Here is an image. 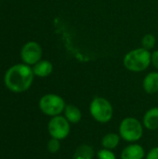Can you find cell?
<instances>
[{
	"mask_svg": "<svg viewBox=\"0 0 158 159\" xmlns=\"http://www.w3.org/2000/svg\"><path fill=\"white\" fill-rule=\"evenodd\" d=\"M34 74L33 68L25 63L11 66L6 73L4 81L7 88L16 93L26 91L33 84Z\"/></svg>",
	"mask_w": 158,
	"mask_h": 159,
	"instance_id": "cell-1",
	"label": "cell"
},
{
	"mask_svg": "<svg viewBox=\"0 0 158 159\" xmlns=\"http://www.w3.org/2000/svg\"><path fill=\"white\" fill-rule=\"evenodd\" d=\"M151 56L152 54L150 51L143 48H135L126 54L123 63L129 71L140 73L149 67L150 63L152 62Z\"/></svg>",
	"mask_w": 158,
	"mask_h": 159,
	"instance_id": "cell-2",
	"label": "cell"
},
{
	"mask_svg": "<svg viewBox=\"0 0 158 159\" xmlns=\"http://www.w3.org/2000/svg\"><path fill=\"white\" fill-rule=\"evenodd\" d=\"M91 116L99 123H108L113 118L114 108L111 102L102 97H95L89 104Z\"/></svg>",
	"mask_w": 158,
	"mask_h": 159,
	"instance_id": "cell-3",
	"label": "cell"
},
{
	"mask_svg": "<svg viewBox=\"0 0 158 159\" xmlns=\"http://www.w3.org/2000/svg\"><path fill=\"white\" fill-rule=\"evenodd\" d=\"M119 135L126 142H138L143 135L142 124L135 117H126L119 125Z\"/></svg>",
	"mask_w": 158,
	"mask_h": 159,
	"instance_id": "cell-4",
	"label": "cell"
},
{
	"mask_svg": "<svg viewBox=\"0 0 158 159\" xmlns=\"http://www.w3.org/2000/svg\"><path fill=\"white\" fill-rule=\"evenodd\" d=\"M65 106L64 100L57 94H46L39 101L40 110L49 116H60L64 111Z\"/></svg>",
	"mask_w": 158,
	"mask_h": 159,
	"instance_id": "cell-5",
	"label": "cell"
},
{
	"mask_svg": "<svg viewBox=\"0 0 158 159\" xmlns=\"http://www.w3.org/2000/svg\"><path fill=\"white\" fill-rule=\"evenodd\" d=\"M47 129L51 138H55L61 141L67 138V136L69 135L70 122L65 118V116H52V118L48 122Z\"/></svg>",
	"mask_w": 158,
	"mask_h": 159,
	"instance_id": "cell-6",
	"label": "cell"
},
{
	"mask_svg": "<svg viewBox=\"0 0 158 159\" xmlns=\"http://www.w3.org/2000/svg\"><path fill=\"white\" fill-rule=\"evenodd\" d=\"M43 55V50L41 46L34 42H27L20 50V58L23 63L27 65H34L39 61H41Z\"/></svg>",
	"mask_w": 158,
	"mask_h": 159,
	"instance_id": "cell-7",
	"label": "cell"
},
{
	"mask_svg": "<svg viewBox=\"0 0 158 159\" xmlns=\"http://www.w3.org/2000/svg\"><path fill=\"white\" fill-rule=\"evenodd\" d=\"M145 151L142 145L132 143L125 147L121 153V159H143Z\"/></svg>",
	"mask_w": 158,
	"mask_h": 159,
	"instance_id": "cell-8",
	"label": "cell"
},
{
	"mask_svg": "<svg viewBox=\"0 0 158 159\" xmlns=\"http://www.w3.org/2000/svg\"><path fill=\"white\" fill-rule=\"evenodd\" d=\"M142 125L149 130L158 129V107L149 109L143 116Z\"/></svg>",
	"mask_w": 158,
	"mask_h": 159,
	"instance_id": "cell-9",
	"label": "cell"
},
{
	"mask_svg": "<svg viewBox=\"0 0 158 159\" xmlns=\"http://www.w3.org/2000/svg\"><path fill=\"white\" fill-rule=\"evenodd\" d=\"M143 89L148 94L158 93V73L151 72L143 79L142 82Z\"/></svg>",
	"mask_w": 158,
	"mask_h": 159,
	"instance_id": "cell-10",
	"label": "cell"
},
{
	"mask_svg": "<svg viewBox=\"0 0 158 159\" xmlns=\"http://www.w3.org/2000/svg\"><path fill=\"white\" fill-rule=\"evenodd\" d=\"M34 75L38 77H47L53 71V65L50 61L46 60H41L35 63L33 67Z\"/></svg>",
	"mask_w": 158,
	"mask_h": 159,
	"instance_id": "cell-11",
	"label": "cell"
},
{
	"mask_svg": "<svg viewBox=\"0 0 158 159\" xmlns=\"http://www.w3.org/2000/svg\"><path fill=\"white\" fill-rule=\"evenodd\" d=\"M63 112L65 118L72 124H77L82 119V113L80 109L74 104H67Z\"/></svg>",
	"mask_w": 158,
	"mask_h": 159,
	"instance_id": "cell-12",
	"label": "cell"
},
{
	"mask_svg": "<svg viewBox=\"0 0 158 159\" xmlns=\"http://www.w3.org/2000/svg\"><path fill=\"white\" fill-rule=\"evenodd\" d=\"M94 156L95 152L91 146L88 144H81L75 149L73 155V159H93Z\"/></svg>",
	"mask_w": 158,
	"mask_h": 159,
	"instance_id": "cell-13",
	"label": "cell"
},
{
	"mask_svg": "<svg viewBox=\"0 0 158 159\" xmlns=\"http://www.w3.org/2000/svg\"><path fill=\"white\" fill-rule=\"evenodd\" d=\"M120 135L116 133H107L106 135L103 136L102 140V145L103 148L113 150L116 148L119 144L120 142Z\"/></svg>",
	"mask_w": 158,
	"mask_h": 159,
	"instance_id": "cell-14",
	"label": "cell"
},
{
	"mask_svg": "<svg viewBox=\"0 0 158 159\" xmlns=\"http://www.w3.org/2000/svg\"><path fill=\"white\" fill-rule=\"evenodd\" d=\"M156 36L152 34H145L142 39V48L147 49V50H150L152 48H155L156 46Z\"/></svg>",
	"mask_w": 158,
	"mask_h": 159,
	"instance_id": "cell-15",
	"label": "cell"
},
{
	"mask_svg": "<svg viewBox=\"0 0 158 159\" xmlns=\"http://www.w3.org/2000/svg\"><path fill=\"white\" fill-rule=\"evenodd\" d=\"M47 150H48L49 153H52V154L57 153V152L60 150V148H61L60 140L55 139V138H51V139L48 141V143H47Z\"/></svg>",
	"mask_w": 158,
	"mask_h": 159,
	"instance_id": "cell-16",
	"label": "cell"
},
{
	"mask_svg": "<svg viewBox=\"0 0 158 159\" xmlns=\"http://www.w3.org/2000/svg\"><path fill=\"white\" fill-rule=\"evenodd\" d=\"M97 157L98 159H116L115 155L112 152V150L106 148L101 149L97 153Z\"/></svg>",
	"mask_w": 158,
	"mask_h": 159,
	"instance_id": "cell-17",
	"label": "cell"
},
{
	"mask_svg": "<svg viewBox=\"0 0 158 159\" xmlns=\"http://www.w3.org/2000/svg\"><path fill=\"white\" fill-rule=\"evenodd\" d=\"M146 159H158V147H155L147 154Z\"/></svg>",
	"mask_w": 158,
	"mask_h": 159,
	"instance_id": "cell-18",
	"label": "cell"
},
{
	"mask_svg": "<svg viewBox=\"0 0 158 159\" xmlns=\"http://www.w3.org/2000/svg\"><path fill=\"white\" fill-rule=\"evenodd\" d=\"M151 61H152V63L155 66V68H156L158 70V50H156L152 53Z\"/></svg>",
	"mask_w": 158,
	"mask_h": 159,
	"instance_id": "cell-19",
	"label": "cell"
},
{
	"mask_svg": "<svg viewBox=\"0 0 158 159\" xmlns=\"http://www.w3.org/2000/svg\"><path fill=\"white\" fill-rule=\"evenodd\" d=\"M157 98H158V93H157Z\"/></svg>",
	"mask_w": 158,
	"mask_h": 159,
	"instance_id": "cell-20",
	"label": "cell"
},
{
	"mask_svg": "<svg viewBox=\"0 0 158 159\" xmlns=\"http://www.w3.org/2000/svg\"><path fill=\"white\" fill-rule=\"evenodd\" d=\"M157 139H158V135H157Z\"/></svg>",
	"mask_w": 158,
	"mask_h": 159,
	"instance_id": "cell-21",
	"label": "cell"
}]
</instances>
